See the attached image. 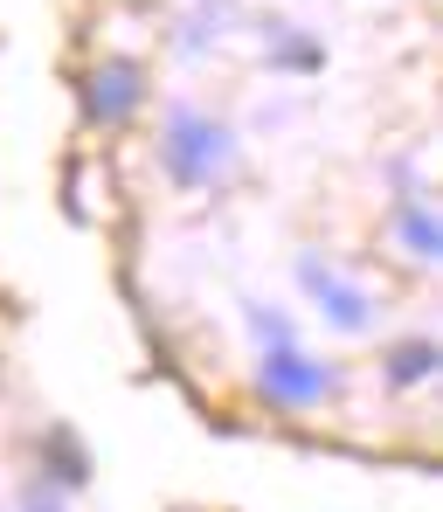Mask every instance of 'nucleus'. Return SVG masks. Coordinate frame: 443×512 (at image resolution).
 Masks as SVG:
<instances>
[{
    "mask_svg": "<svg viewBox=\"0 0 443 512\" xmlns=\"http://www.w3.org/2000/svg\"><path fill=\"white\" fill-rule=\"evenodd\" d=\"M132 104H139V70H132V63H104V70L90 77V118L118 125Z\"/></svg>",
    "mask_w": 443,
    "mask_h": 512,
    "instance_id": "nucleus-4",
    "label": "nucleus"
},
{
    "mask_svg": "<svg viewBox=\"0 0 443 512\" xmlns=\"http://www.w3.org/2000/svg\"><path fill=\"white\" fill-rule=\"evenodd\" d=\"M160 160H167V173H174L180 187H208L215 173L229 167V132L208 125L201 111H174L167 139H160Z\"/></svg>",
    "mask_w": 443,
    "mask_h": 512,
    "instance_id": "nucleus-1",
    "label": "nucleus"
},
{
    "mask_svg": "<svg viewBox=\"0 0 443 512\" xmlns=\"http://www.w3.org/2000/svg\"><path fill=\"white\" fill-rule=\"evenodd\" d=\"M430 367H437V346H402V353H395V367H388V374H395V381H423V374H430Z\"/></svg>",
    "mask_w": 443,
    "mask_h": 512,
    "instance_id": "nucleus-6",
    "label": "nucleus"
},
{
    "mask_svg": "<svg viewBox=\"0 0 443 512\" xmlns=\"http://www.w3.org/2000/svg\"><path fill=\"white\" fill-rule=\"evenodd\" d=\"M28 512H63V506H56L49 492H28Z\"/></svg>",
    "mask_w": 443,
    "mask_h": 512,
    "instance_id": "nucleus-7",
    "label": "nucleus"
},
{
    "mask_svg": "<svg viewBox=\"0 0 443 512\" xmlns=\"http://www.w3.org/2000/svg\"><path fill=\"white\" fill-rule=\"evenodd\" d=\"M298 277H305V291L319 298V312H326L333 326H347V333H360V326H367V298H360L354 284H340L319 256H305V263H298Z\"/></svg>",
    "mask_w": 443,
    "mask_h": 512,
    "instance_id": "nucleus-2",
    "label": "nucleus"
},
{
    "mask_svg": "<svg viewBox=\"0 0 443 512\" xmlns=\"http://www.w3.org/2000/svg\"><path fill=\"white\" fill-rule=\"evenodd\" d=\"M326 388H333V374L312 367V360H298V353H270L264 360V395L270 402H319Z\"/></svg>",
    "mask_w": 443,
    "mask_h": 512,
    "instance_id": "nucleus-3",
    "label": "nucleus"
},
{
    "mask_svg": "<svg viewBox=\"0 0 443 512\" xmlns=\"http://www.w3.org/2000/svg\"><path fill=\"white\" fill-rule=\"evenodd\" d=\"M402 236H409V256H437V222L423 208H402Z\"/></svg>",
    "mask_w": 443,
    "mask_h": 512,
    "instance_id": "nucleus-5",
    "label": "nucleus"
}]
</instances>
